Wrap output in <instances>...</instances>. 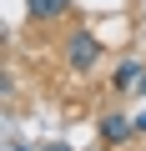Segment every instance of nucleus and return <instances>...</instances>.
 Returning a JSON list of instances; mask_svg holds the SVG:
<instances>
[{
	"label": "nucleus",
	"mask_w": 146,
	"mask_h": 151,
	"mask_svg": "<svg viewBox=\"0 0 146 151\" xmlns=\"http://www.w3.org/2000/svg\"><path fill=\"white\" fill-rule=\"evenodd\" d=\"M65 65H70V70H81V76L101 65V40H96L86 25H76V30L65 35Z\"/></svg>",
	"instance_id": "f257e3e1"
},
{
	"label": "nucleus",
	"mask_w": 146,
	"mask_h": 151,
	"mask_svg": "<svg viewBox=\"0 0 146 151\" xmlns=\"http://www.w3.org/2000/svg\"><path fill=\"white\" fill-rule=\"evenodd\" d=\"M25 10H30L35 25H55V20L76 15V0H25Z\"/></svg>",
	"instance_id": "f03ea898"
},
{
	"label": "nucleus",
	"mask_w": 146,
	"mask_h": 151,
	"mask_svg": "<svg viewBox=\"0 0 146 151\" xmlns=\"http://www.w3.org/2000/svg\"><path fill=\"white\" fill-rule=\"evenodd\" d=\"M131 131H136V121H131L126 111H111V116H101V126H96L101 146H121V141H126Z\"/></svg>",
	"instance_id": "7ed1b4c3"
},
{
	"label": "nucleus",
	"mask_w": 146,
	"mask_h": 151,
	"mask_svg": "<svg viewBox=\"0 0 146 151\" xmlns=\"http://www.w3.org/2000/svg\"><path fill=\"white\" fill-rule=\"evenodd\" d=\"M141 76H146L141 60H121V65H116V91H136V86H141Z\"/></svg>",
	"instance_id": "20e7f679"
},
{
	"label": "nucleus",
	"mask_w": 146,
	"mask_h": 151,
	"mask_svg": "<svg viewBox=\"0 0 146 151\" xmlns=\"http://www.w3.org/2000/svg\"><path fill=\"white\" fill-rule=\"evenodd\" d=\"M15 151H70V146H15Z\"/></svg>",
	"instance_id": "39448f33"
},
{
	"label": "nucleus",
	"mask_w": 146,
	"mask_h": 151,
	"mask_svg": "<svg viewBox=\"0 0 146 151\" xmlns=\"http://www.w3.org/2000/svg\"><path fill=\"white\" fill-rule=\"evenodd\" d=\"M136 131H146V111H141V116H136Z\"/></svg>",
	"instance_id": "423d86ee"
},
{
	"label": "nucleus",
	"mask_w": 146,
	"mask_h": 151,
	"mask_svg": "<svg viewBox=\"0 0 146 151\" xmlns=\"http://www.w3.org/2000/svg\"><path fill=\"white\" fill-rule=\"evenodd\" d=\"M136 91H141V96H146V76H141V86H136Z\"/></svg>",
	"instance_id": "0eeeda50"
}]
</instances>
